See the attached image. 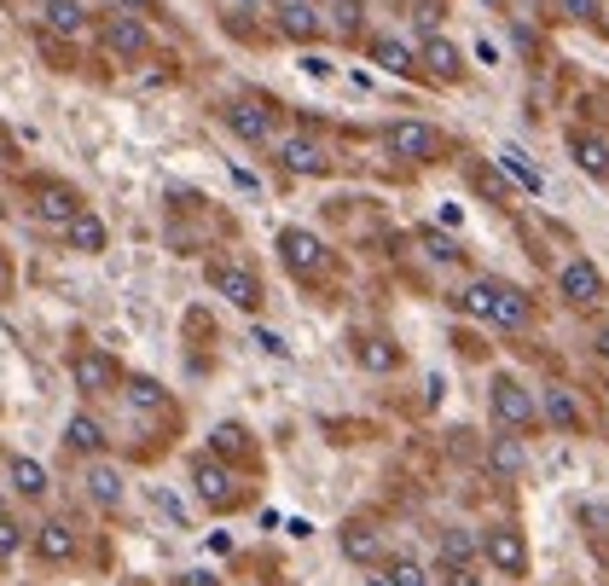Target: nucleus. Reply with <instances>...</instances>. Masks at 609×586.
I'll use <instances>...</instances> for the list:
<instances>
[{
    "instance_id": "nucleus-1",
    "label": "nucleus",
    "mask_w": 609,
    "mask_h": 586,
    "mask_svg": "<svg viewBox=\"0 0 609 586\" xmlns=\"http://www.w3.org/2000/svg\"><path fill=\"white\" fill-rule=\"evenodd\" d=\"M459 308L471 319H487V326H505V331H522L534 308H528V296L517 285H505V279H471V285L459 291Z\"/></svg>"
},
{
    "instance_id": "nucleus-2",
    "label": "nucleus",
    "mask_w": 609,
    "mask_h": 586,
    "mask_svg": "<svg viewBox=\"0 0 609 586\" xmlns=\"http://www.w3.org/2000/svg\"><path fill=\"white\" fill-rule=\"evenodd\" d=\"M487 407H494V424L499 430H534L540 424V401L528 395V383L522 377H511V372H499L494 383H487Z\"/></svg>"
},
{
    "instance_id": "nucleus-3",
    "label": "nucleus",
    "mask_w": 609,
    "mask_h": 586,
    "mask_svg": "<svg viewBox=\"0 0 609 586\" xmlns=\"http://www.w3.org/2000/svg\"><path fill=\"white\" fill-rule=\"evenodd\" d=\"M482 557L494 563V575L522 581V575H528V540H522V529H511V522H494V529L482 534Z\"/></svg>"
},
{
    "instance_id": "nucleus-4",
    "label": "nucleus",
    "mask_w": 609,
    "mask_h": 586,
    "mask_svg": "<svg viewBox=\"0 0 609 586\" xmlns=\"http://www.w3.org/2000/svg\"><path fill=\"white\" fill-rule=\"evenodd\" d=\"M557 296L568 302V308H598V302L609 296V285H604V273L593 268V261L575 256V261L557 268Z\"/></svg>"
},
{
    "instance_id": "nucleus-5",
    "label": "nucleus",
    "mask_w": 609,
    "mask_h": 586,
    "mask_svg": "<svg viewBox=\"0 0 609 586\" xmlns=\"http://www.w3.org/2000/svg\"><path fill=\"white\" fill-rule=\"evenodd\" d=\"M383 146H390L395 157H406V164H430V157L441 151V134L430 123H413V116H401V123L383 128Z\"/></svg>"
},
{
    "instance_id": "nucleus-6",
    "label": "nucleus",
    "mask_w": 609,
    "mask_h": 586,
    "mask_svg": "<svg viewBox=\"0 0 609 586\" xmlns=\"http://www.w3.org/2000/svg\"><path fill=\"white\" fill-rule=\"evenodd\" d=\"M70 383H76L81 395H111L116 383H122V372H116V360L105 349H76L70 354Z\"/></svg>"
},
{
    "instance_id": "nucleus-7",
    "label": "nucleus",
    "mask_w": 609,
    "mask_h": 586,
    "mask_svg": "<svg viewBox=\"0 0 609 586\" xmlns=\"http://www.w3.org/2000/svg\"><path fill=\"white\" fill-rule=\"evenodd\" d=\"M279 256H284V268H291L296 279H319L325 273V245L308 227H284L279 233Z\"/></svg>"
},
{
    "instance_id": "nucleus-8",
    "label": "nucleus",
    "mask_w": 609,
    "mask_h": 586,
    "mask_svg": "<svg viewBox=\"0 0 609 586\" xmlns=\"http://www.w3.org/2000/svg\"><path fill=\"white\" fill-rule=\"evenodd\" d=\"M210 285L227 296L233 308H244V314L261 308V279H256L250 268H238V261H215V268H210Z\"/></svg>"
},
{
    "instance_id": "nucleus-9",
    "label": "nucleus",
    "mask_w": 609,
    "mask_h": 586,
    "mask_svg": "<svg viewBox=\"0 0 609 586\" xmlns=\"http://www.w3.org/2000/svg\"><path fill=\"white\" fill-rule=\"evenodd\" d=\"M192 482H198V499L210 505V511H233V505H238L233 471H227L221 459H198V464H192Z\"/></svg>"
},
{
    "instance_id": "nucleus-10",
    "label": "nucleus",
    "mask_w": 609,
    "mask_h": 586,
    "mask_svg": "<svg viewBox=\"0 0 609 586\" xmlns=\"http://www.w3.org/2000/svg\"><path fill=\"white\" fill-rule=\"evenodd\" d=\"M105 53H116V58H146V53H151V30L139 24L134 12H111V18H105Z\"/></svg>"
},
{
    "instance_id": "nucleus-11",
    "label": "nucleus",
    "mask_w": 609,
    "mask_h": 586,
    "mask_svg": "<svg viewBox=\"0 0 609 586\" xmlns=\"http://www.w3.org/2000/svg\"><path fill=\"white\" fill-rule=\"evenodd\" d=\"M279 164L291 174H325V169H331V157H325V146L308 139V134H284L279 139Z\"/></svg>"
},
{
    "instance_id": "nucleus-12",
    "label": "nucleus",
    "mask_w": 609,
    "mask_h": 586,
    "mask_svg": "<svg viewBox=\"0 0 609 586\" xmlns=\"http://www.w3.org/2000/svg\"><path fill=\"white\" fill-rule=\"evenodd\" d=\"M568 157L580 164V174L609 180V139H604V134H593V128H575V134H568Z\"/></svg>"
},
{
    "instance_id": "nucleus-13",
    "label": "nucleus",
    "mask_w": 609,
    "mask_h": 586,
    "mask_svg": "<svg viewBox=\"0 0 609 586\" xmlns=\"http://www.w3.org/2000/svg\"><path fill=\"white\" fill-rule=\"evenodd\" d=\"M337 545H342V557H349V563H383V534L372 529V522H342Z\"/></svg>"
},
{
    "instance_id": "nucleus-14",
    "label": "nucleus",
    "mask_w": 609,
    "mask_h": 586,
    "mask_svg": "<svg viewBox=\"0 0 609 586\" xmlns=\"http://www.w3.org/2000/svg\"><path fill=\"white\" fill-rule=\"evenodd\" d=\"M279 35H291V42H314V35H325V18L308 7V0H279Z\"/></svg>"
},
{
    "instance_id": "nucleus-15",
    "label": "nucleus",
    "mask_w": 609,
    "mask_h": 586,
    "mask_svg": "<svg viewBox=\"0 0 609 586\" xmlns=\"http://www.w3.org/2000/svg\"><path fill=\"white\" fill-rule=\"evenodd\" d=\"M487 471H494L499 482H511V476L528 471V448H522V436H517V430L494 436V448H487Z\"/></svg>"
},
{
    "instance_id": "nucleus-16",
    "label": "nucleus",
    "mask_w": 609,
    "mask_h": 586,
    "mask_svg": "<svg viewBox=\"0 0 609 586\" xmlns=\"http://www.w3.org/2000/svg\"><path fill=\"white\" fill-rule=\"evenodd\" d=\"M227 128L238 139H250V146H261V139H273V116L261 105H250V99H238V105H227Z\"/></svg>"
},
{
    "instance_id": "nucleus-17",
    "label": "nucleus",
    "mask_w": 609,
    "mask_h": 586,
    "mask_svg": "<svg viewBox=\"0 0 609 586\" xmlns=\"http://www.w3.org/2000/svg\"><path fill=\"white\" fill-rule=\"evenodd\" d=\"M540 418L552 424V430H563V436H575L580 430V401H575V390H545V401H540Z\"/></svg>"
},
{
    "instance_id": "nucleus-18",
    "label": "nucleus",
    "mask_w": 609,
    "mask_h": 586,
    "mask_svg": "<svg viewBox=\"0 0 609 586\" xmlns=\"http://www.w3.org/2000/svg\"><path fill=\"white\" fill-rule=\"evenodd\" d=\"M418 65L430 70V76H441V82H453V76L464 70V53L447 42V35H430V42L418 47Z\"/></svg>"
},
{
    "instance_id": "nucleus-19",
    "label": "nucleus",
    "mask_w": 609,
    "mask_h": 586,
    "mask_svg": "<svg viewBox=\"0 0 609 586\" xmlns=\"http://www.w3.org/2000/svg\"><path fill=\"white\" fill-rule=\"evenodd\" d=\"M372 65H383L390 76H418V53L406 47V42H395V35H372Z\"/></svg>"
},
{
    "instance_id": "nucleus-20",
    "label": "nucleus",
    "mask_w": 609,
    "mask_h": 586,
    "mask_svg": "<svg viewBox=\"0 0 609 586\" xmlns=\"http://www.w3.org/2000/svg\"><path fill=\"white\" fill-rule=\"evenodd\" d=\"M372 586H430V570H424L418 557H406V552H395V557H383L377 563V575H372Z\"/></svg>"
},
{
    "instance_id": "nucleus-21",
    "label": "nucleus",
    "mask_w": 609,
    "mask_h": 586,
    "mask_svg": "<svg viewBox=\"0 0 609 586\" xmlns=\"http://www.w3.org/2000/svg\"><path fill=\"white\" fill-rule=\"evenodd\" d=\"M35 215L53 221V227H70V221L81 215V204H76V192H65V187H35Z\"/></svg>"
},
{
    "instance_id": "nucleus-22",
    "label": "nucleus",
    "mask_w": 609,
    "mask_h": 586,
    "mask_svg": "<svg viewBox=\"0 0 609 586\" xmlns=\"http://www.w3.org/2000/svg\"><path fill=\"white\" fill-rule=\"evenodd\" d=\"M70 552H76V534H70V522H65V517H53V522H41V529H35V557L65 563Z\"/></svg>"
},
{
    "instance_id": "nucleus-23",
    "label": "nucleus",
    "mask_w": 609,
    "mask_h": 586,
    "mask_svg": "<svg viewBox=\"0 0 609 586\" xmlns=\"http://www.w3.org/2000/svg\"><path fill=\"white\" fill-rule=\"evenodd\" d=\"M65 448L70 453H99V448H105V430H99L93 413H70L65 418Z\"/></svg>"
},
{
    "instance_id": "nucleus-24",
    "label": "nucleus",
    "mask_w": 609,
    "mask_h": 586,
    "mask_svg": "<svg viewBox=\"0 0 609 586\" xmlns=\"http://www.w3.org/2000/svg\"><path fill=\"white\" fill-rule=\"evenodd\" d=\"M494 164L505 169V180H517V187H522V192H545V174H540L534 164H528V151H517V146H505V151L494 157Z\"/></svg>"
},
{
    "instance_id": "nucleus-25",
    "label": "nucleus",
    "mask_w": 609,
    "mask_h": 586,
    "mask_svg": "<svg viewBox=\"0 0 609 586\" xmlns=\"http://www.w3.org/2000/svg\"><path fill=\"white\" fill-rule=\"evenodd\" d=\"M65 238H70V250H81V256H99V250H105V221L81 210V215L70 221V227H65Z\"/></svg>"
},
{
    "instance_id": "nucleus-26",
    "label": "nucleus",
    "mask_w": 609,
    "mask_h": 586,
    "mask_svg": "<svg viewBox=\"0 0 609 586\" xmlns=\"http://www.w3.org/2000/svg\"><path fill=\"white\" fill-rule=\"evenodd\" d=\"M7 471H12V488L24 494V499H47V488H53V482H47V471H41L35 459H12Z\"/></svg>"
},
{
    "instance_id": "nucleus-27",
    "label": "nucleus",
    "mask_w": 609,
    "mask_h": 586,
    "mask_svg": "<svg viewBox=\"0 0 609 586\" xmlns=\"http://www.w3.org/2000/svg\"><path fill=\"white\" fill-rule=\"evenodd\" d=\"M88 494H93V505H122V471H116V464H93V471H88Z\"/></svg>"
},
{
    "instance_id": "nucleus-28",
    "label": "nucleus",
    "mask_w": 609,
    "mask_h": 586,
    "mask_svg": "<svg viewBox=\"0 0 609 586\" xmlns=\"http://www.w3.org/2000/svg\"><path fill=\"white\" fill-rule=\"evenodd\" d=\"M482 552V540L476 534H464V529H441V563H471Z\"/></svg>"
},
{
    "instance_id": "nucleus-29",
    "label": "nucleus",
    "mask_w": 609,
    "mask_h": 586,
    "mask_svg": "<svg viewBox=\"0 0 609 586\" xmlns=\"http://www.w3.org/2000/svg\"><path fill=\"white\" fill-rule=\"evenodd\" d=\"M47 24L58 35H81V24H88V12L76 7V0H47Z\"/></svg>"
},
{
    "instance_id": "nucleus-30",
    "label": "nucleus",
    "mask_w": 609,
    "mask_h": 586,
    "mask_svg": "<svg viewBox=\"0 0 609 586\" xmlns=\"http://www.w3.org/2000/svg\"><path fill=\"white\" fill-rule=\"evenodd\" d=\"M395 349H390V342H377V337H365L360 342V367H372V372H395Z\"/></svg>"
},
{
    "instance_id": "nucleus-31",
    "label": "nucleus",
    "mask_w": 609,
    "mask_h": 586,
    "mask_svg": "<svg viewBox=\"0 0 609 586\" xmlns=\"http://www.w3.org/2000/svg\"><path fill=\"white\" fill-rule=\"evenodd\" d=\"M24 540H30V529H24V522H18V517H0V563L24 552Z\"/></svg>"
},
{
    "instance_id": "nucleus-32",
    "label": "nucleus",
    "mask_w": 609,
    "mask_h": 586,
    "mask_svg": "<svg viewBox=\"0 0 609 586\" xmlns=\"http://www.w3.org/2000/svg\"><path fill=\"white\" fill-rule=\"evenodd\" d=\"M325 30L354 35V30H360V7H354V0H337V7H331V18H325Z\"/></svg>"
},
{
    "instance_id": "nucleus-33",
    "label": "nucleus",
    "mask_w": 609,
    "mask_h": 586,
    "mask_svg": "<svg viewBox=\"0 0 609 586\" xmlns=\"http://www.w3.org/2000/svg\"><path fill=\"white\" fill-rule=\"evenodd\" d=\"M557 12L568 18V24H593V18H598V0H557Z\"/></svg>"
},
{
    "instance_id": "nucleus-34",
    "label": "nucleus",
    "mask_w": 609,
    "mask_h": 586,
    "mask_svg": "<svg viewBox=\"0 0 609 586\" xmlns=\"http://www.w3.org/2000/svg\"><path fill=\"white\" fill-rule=\"evenodd\" d=\"M441 586H482L471 575V563H441Z\"/></svg>"
},
{
    "instance_id": "nucleus-35",
    "label": "nucleus",
    "mask_w": 609,
    "mask_h": 586,
    "mask_svg": "<svg viewBox=\"0 0 609 586\" xmlns=\"http://www.w3.org/2000/svg\"><path fill=\"white\" fill-rule=\"evenodd\" d=\"M128 401H134V407H139V413H146V407H157V383H146V377H134V383H128Z\"/></svg>"
},
{
    "instance_id": "nucleus-36",
    "label": "nucleus",
    "mask_w": 609,
    "mask_h": 586,
    "mask_svg": "<svg viewBox=\"0 0 609 586\" xmlns=\"http://www.w3.org/2000/svg\"><path fill=\"white\" fill-rule=\"evenodd\" d=\"M233 448H244V430H238V424H221V430H215V453H233Z\"/></svg>"
},
{
    "instance_id": "nucleus-37",
    "label": "nucleus",
    "mask_w": 609,
    "mask_h": 586,
    "mask_svg": "<svg viewBox=\"0 0 609 586\" xmlns=\"http://www.w3.org/2000/svg\"><path fill=\"white\" fill-rule=\"evenodd\" d=\"M424 250H430L436 261H453V256H459V250H453V245H447V238H436V233H424Z\"/></svg>"
},
{
    "instance_id": "nucleus-38",
    "label": "nucleus",
    "mask_w": 609,
    "mask_h": 586,
    "mask_svg": "<svg viewBox=\"0 0 609 586\" xmlns=\"http://www.w3.org/2000/svg\"><path fill=\"white\" fill-rule=\"evenodd\" d=\"M174 586H221L210 570H187V575H174Z\"/></svg>"
},
{
    "instance_id": "nucleus-39",
    "label": "nucleus",
    "mask_w": 609,
    "mask_h": 586,
    "mask_svg": "<svg viewBox=\"0 0 609 586\" xmlns=\"http://www.w3.org/2000/svg\"><path fill=\"white\" fill-rule=\"evenodd\" d=\"M256 342H261L268 354H284V337H279V331H256Z\"/></svg>"
},
{
    "instance_id": "nucleus-40",
    "label": "nucleus",
    "mask_w": 609,
    "mask_h": 586,
    "mask_svg": "<svg viewBox=\"0 0 609 586\" xmlns=\"http://www.w3.org/2000/svg\"><path fill=\"white\" fill-rule=\"evenodd\" d=\"M116 7H128V12H151L157 0H116Z\"/></svg>"
},
{
    "instance_id": "nucleus-41",
    "label": "nucleus",
    "mask_w": 609,
    "mask_h": 586,
    "mask_svg": "<svg viewBox=\"0 0 609 586\" xmlns=\"http://www.w3.org/2000/svg\"><path fill=\"white\" fill-rule=\"evenodd\" d=\"M598 360H604V367H609V326L598 331Z\"/></svg>"
},
{
    "instance_id": "nucleus-42",
    "label": "nucleus",
    "mask_w": 609,
    "mask_h": 586,
    "mask_svg": "<svg viewBox=\"0 0 609 586\" xmlns=\"http://www.w3.org/2000/svg\"><path fill=\"white\" fill-rule=\"evenodd\" d=\"M482 7H505V0H482Z\"/></svg>"
},
{
    "instance_id": "nucleus-43",
    "label": "nucleus",
    "mask_w": 609,
    "mask_h": 586,
    "mask_svg": "<svg viewBox=\"0 0 609 586\" xmlns=\"http://www.w3.org/2000/svg\"><path fill=\"white\" fill-rule=\"evenodd\" d=\"M238 7H261V0H238Z\"/></svg>"
},
{
    "instance_id": "nucleus-44",
    "label": "nucleus",
    "mask_w": 609,
    "mask_h": 586,
    "mask_svg": "<svg viewBox=\"0 0 609 586\" xmlns=\"http://www.w3.org/2000/svg\"><path fill=\"white\" fill-rule=\"evenodd\" d=\"M604 413H609V401H604Z\"/></svg>"
}]
</instances>
